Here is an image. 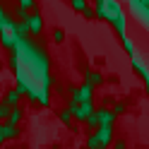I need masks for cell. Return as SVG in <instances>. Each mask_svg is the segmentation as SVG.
<instances>
[{"label":"cell","instance_id":"e0dca14e","mask_svg":"<svg viewBox=\"0 0 149 149\" xmlns=\"http://www.w3.org/2000/svg\"><path fill=\"white\" fill-rule=\"evenodd\" d=\"M15 17H17V19H26V17H29V12H26V7H17V10H15Z\"/></svg>","mask_w":149,"mask_h":149},{"label":"cell","instance_id":"9a60e30c","mask_svg":"<svg viewBox=\"0 0 149 149\" xmlns=\"http://www.w3.org/2000/svg\"><path fill=\"white\" fill-rule=\"evenodd\" d=\"M87 147H89V149H104V147L99 144V139H96V135H91V137L87 139Z\"/></svg>","mask_w":149,"mask_h":149},{"label":"cell","instance_id":"52a82bcc","mask_svg":"<svg viewBox=\"0 0 149 149\" xmlns=\"http://www.w3.org/2000/svg\"><path fill=\"white\" fill-rule=\"evenodd\" d=\"M96 113H99V125H113V120H116V113H113V111L99 108Z\"/></svg>","mask_w":149,"mask_h":149},{"label":"cell","instance_id":"3957f363","mask_svg":"<svg viewBox=\"0 0 149 149\" xmlns=\"http://www.w3.org/2000/svg\"><path fill=\"white\" fill-rule=\"evenodd\" d=\"M19 137V125H10V123H0V144L5 142V139H15Z\"/></svg>","mask_w":149,"mask_h":149},{"label":"cell","instance_id":"d6986e66","mask_svg":"<svg viewBox=\"0 0 149 149\" xmlns=\"http://www.w3.org/2000/svg\"><path fill=\"white\" fill-rule=\"evenodd\" d=\"M10 108H12V106H7L5 101H3V106H0V120H5L7 116H10Z\"/></svg>","mask_w":149,"mask_h":149},{"label":"cell","instance_id":"ac0fdd59","mask_svg":"<svg viewBox=\"0 0 149 149\" xmlns=\"http://www.w3.org/2000/svg\"><path fill=\"white\" fill-rule=\"evenodd\" d=\"M70 101H82V94H79V87H72V89H70Z\"/></svg>","mask_w":149,"mask_h":149},{"label":"cell","instance_id":"7a4b0ae2","mask_svg":"<svg viewBox=\"0 0 149 149\" xmlns=\"http://www.w3.org/2000/svg\"><path fill=\"white\" fill-rule=\"evenodd\" d=\"M94 135H96V139H99V144H101V147L113 144V125H99Z\"/></svg>","mask_w":149,"mask_h":149},{"label":"cell","instance_id":"8992f818","mask_svg":"<svg viewBox=\"0 0 149 149\" xmlns=\"http://www.w3.org/2000/svg\"><path fill=\"white\" fill-rule=\"evenodd\" d=\"M84 79H87V84H91V87H101V84H104V74L96 72V70H87L84 72Z\"/></svg>","mask_w":149,"mask_h":149},{"label":"cell","instance_id":"6da1fadb","mask_svg":"<svg viewBox=\"0 0 149 149\" xmlns=\"http://www.w3.org/2000/svg\"><path fill=\"white\" fill-rule=\"evenodd\" d=\"M91 111H94L91 101H70V113L77 120H87V116L91 113Z\"/></svg>","mask_w":149,"mask_h":149},{"label":"cell","instance_id":"d4e9b609","mask_svg":"<svg viewBox=\"0 0 149 149\" xmlns=\"http://www.w3.org/2000/svg\"><path fill=\"white\" fill-rule=\"evenodd\" d=\"M7 149H24V147H7Z\"/></svg>","mask_w":149,"mask_h":149},{"label":"cell","instance_id":"2e32d148","mask_svg":"<svg viewBox=\"0 0 149 149\" xmlns=\"http://www.w3.org/2000/svg\"><path fill=\"white\" fill-rule=\"evenodd\" d=\"M53 41L55 43H63L65 41V31L63 29H53Z\"/></svg>","mask_w":149,"mask_h":149},{"label":"cell","instance_id":"9c48e42d","mask_svg":"<svg viewBox=\"0 0 149 149\" xmlns=\"http://www.w3.org/2000/svg\"><path fill=\"white\" fill-rule=\"evenodd\" d=\"M19 99H22V94H19V89H10V91H7V94H5V104L7 106H19Z\"/></svg>","mask_w":149,"mask_h":149},{"label":"cell","instance_id":"5bb4252c","mask_svg":"<svg viewBox=\"0 0 149 149\" xmlns=\"http://www.w3.org/2000/svg\"><path fill=\"white\" fill-rule=\"evenodd\" d=\"M60 120H63V125H72V113H70V108L60 113Z\"/></svg>","mask_w":149,"mask_h":149},{"label":"cell","instance_id":"44dd1931","mask_svg":"<svg viewBox=\"0 0 149 149\" xmlns=\"http://www.w3.org/2000/svg\"><path fill=\"white\" fill-rule=\"evenodd\" d=\"M113 113H116V118H118L120 113H125V104H123V101H120V104H116V106H113Z\"/></svg>","mask_w":149,"mask_h":149},{"label":"cell","instance_id":"8fae6325","mask_svg":"<svg viewBox=\"0 0 149 149\" xmlns=\"http://www.w3.org/2000/svg\"><path fill=\"white\" fill-rule=\"evenodd\" d=\"M79 94H82V101H91L94 99V87L84 82V84H79Z\"/></svg>","mask_w":149,"mask_h":149},{"label":"cell","instance_id":"ffe728a7","mask_svg":"<svg viewBox=\"0 0 149 149\" xmlns=\"http://www.w3.org/2000/svg\"><path fill=\"white\" fill-rule=\"evenodd\" d=\"M17 3H19L22 7H26V10H34L36 7V0H17Z\"/></svg>","mask_w":149,"mask_h":149},{"label":"cell","instance_id":"603a6c76","mask_svg":"<svg viewBox=\"0 0 149 149\" xmlns=\"http://www.w3.org/2000/svg\"><path fill=\"white\" fill-rule=\"evenodd\" d=\"M123 46H125V51H127V53H132V43H130L127 39H123Z\"/></svg>","mask_w":149,"mask_h":149},{"label":"cell","instance_id":"7402d4cb","mask_svg":"<svg viewBox=\"0 0 149 149\" xmlns=\"http://www.w3.org/2000/svg\"><path fill=\"white\" fill-rule=\"evenodd\" d=\"M125 139H113V149H125Z\"/></svg>","mask_w":149,"mask_h":149},{"label":"cell","instance_id":"30bf717a","mask_svg":"<svg viewBox=\"0 0 149 149\" xmlns=\"http://www.w3.org/2000/svg\"><path fill=\"white\" fill-rule=\"evenodd\" d=\"M12 22H15V19L3 10V7H0V31H7V29L12 26Z\"/></svg>","mask_w":149,"mask_h":149},{"label":"cell","instance_id":"4fadbf2b","mask_svg":"<svg viewBox=\"0 0 149 149\" xmlns=\"http://www.w3.org/2000/svg\"><path fill=\"white\" fill-rule=\"evenodd\" d=\"M70 3H72V7H74V10H77V12H84L87 10V0H70Z\"/></svg>","mask_w":149,"mask_h":149},{"label":"cell","instance_id":"cb8c5ba5","mask_svg":"<svg viewBox=\"0 0 149 149\" xmlns=\"http://www.w3.org/2000/svg\"><path fill=\"white\" fill-rule=\"evenodd\" d=\"M82 15H84V17H87V19H91V17H94L96 12H94V10H89V7H87V10H84V12H82Z\"/></svg>","mask_w":149,"mask_h":149},{"label":"cell","instance_id":"277c9868","mask_svg":"<svg viewBox=\"0 0 149 149\" xmlns=\"http://www.w3.org/2000/svg\"><path fill=\"white\" fill-rule=\"evenodd\" d=\"M26 26H29V34L39 36L43 31V17H41V12H34V15L26 17Z\"/></svg>","mask_w":149,"mask_h":149},{"label":"cell","instance_id":"5b68a950","mask_svg":"<svg viewBox=\"0 0 149 149\" xmlns=\"http://www.w3.org/2000/svg\"><path fill=\"white\" fill-rule=\"evenodd\" d=\"M10 31L17 36V39H26V36H29V26H26V19H15L12 26H10Z\"/></svg>","mask_w":149,"mask_h":149},{"label":"cell","instance_id":"7c38bea8","mask_svg":"<svg viewBox=\"0 0 149 149\" xmlns=\"http://www.w3.org/2000/svg\"><path fill=\"white\" fill-rule=\"evenodd\" d=\"M87 125H91V127H99V113H96V111H91V113L87 116Z\"/></svg>","mask_w":149,"mask_h":149},{"label":"cell","instance_id":"484cf974","mask_svg":"<svg viewBox=\"0 0 149 149\" xmlns=\"http://www.w3.org/2000/svg\"><path fill=\"white\" fill-rule=\"evenodd\" d=\"M0 106H3V99H0Z\"/></svg>","mask_w":149,"mask_h":149},{"label":"cell","instance_id":"ba28073f","mask_svg":"<svg viewBox=\"0 0 149 149\" xmlns=\"http://www.w3.org/2000/svg\"><path fill=\"white\" fill-rule=\"evenodd\" d=\"M22 116H24V113H22V108H19V106H12V108H10V116L5 118V123H10V125H19V123H22Z\"/></svg>","mask_w":149,"mask_h":149}]
</instances>
